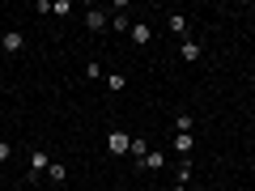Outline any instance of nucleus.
<instances>
[{"instance_id": "2eb2a0df", "label": "nucleus", "mask_w": 255, "mask_h": 191, "mask_svg": "<svg viewBox=\"0 0 255 191\" xmlns=\"http://www.w3.org/2000/svg\"><path fill=\"white\" fill-rule=\"evenodd\" d=\"M111 30H132V21H128V13H111Z\"/></svg>"}, {"instance_id": "7ed1b4c3", "label": "nucleus", "mask_w": 255, "mask_h": 191, "mask_svg": "<svg viewBox=\"0 0 255 191\" xmlns=\"http://www.w3.org/2000/svg\"><path fill=\"white\" fill-rule=\"evenodd\" d=\"M47 166H51L47 149H30V174H34V179H47Z\"/></svg>"}, {"instance_id": "ddd939ff", "label": "nucleus", "mask_w": 255, "mask_h": 191, "mask_svg": "<svg viewBox=\"0 0 255 191\" xmlns=\"http://www.w3.org/2000/svg\"><path fill=\"white\" fill-rule=\"evenodd\" d=\"M174 132H196V119L191 115H174Z\"/></svg>"}, {"instance_id": "4468645a", "label": "nucleus", "mask_w": 255, "mask_h": 191, "mask_svg": "<svg viewBox=\"0 0 255 191\" xmlns=\"http://www.w3.org/2000/svg\"><path fill=\"white\" fill-rule=\"evenodd\" d=\"M85 77H90V81H102L107 73H102V64H98V60H90V64H85Z\"/></svg>"}, {"instance_id": "f3484780", "label": "nucleus", "mask_w": 255, "mask_h": 191, "mask_svg": "<svg viewBox=\"0 0 255 191\" xmlns=\"http://www.w3.org/2000/svg\"><path fill=\"white\" fill-rule=\"evenodd\" d=\"M183 183H191V162H187V157L179 162V187H183Z\"/></svg>"}, {"instance_id": "dca6fc26", "label": "nucleus", "mask_w": 255, "mask_h": 191, "mask_svg": "<svg viewBox=\"0 0 255 191\" xmlns=\"http://www.w3.org/2000/svg\"><path fill=\"white\" fill-rule=\"evenodd\" d=\"M51 13H60V17H68V13H73V0H51Z\"/></svg>"}, {"instance_id": "f257e3e1", "label": "nucleus", "mask_w": 255, "mask_h": 191, "mask_svg": "<svg viewBox=\"0 0 255 191\" xmlns=\"http://www.w3.org/2000/svg\"><path fill=\"white\" fill-rule=\"evenodd\" d=\"M21 47H26V34H21V30H4V34H0V51L4 55H17Z\"/></svg>"}, {"instance_id": "a211bd4d", "label": "nucleus", "mask_w": 255, "mask_h": 191, "mask_svg": "<svg viewBox=\"0 0 255 191\" xmlns=\"http://www.w3.org/2000/svg\"><path fill=\"white\" fill-rule=\"evenodd\" d=\"M9 157H13V145H9V140H0V166L9 162Z\"/></svg>"}, {"instance_id": "9d476101", "label": "nucleus", "mask_w": 255, "mask_h": 191, "mask_svg": "<svg viewBox=\"0 0 255 191\" xmlns=\"http://www.w3.org/2000/svg\"><path fill=\"white\" fill-rule=\"evenodd\" d=\"M47 179H51V183H68V166H64V162H51V166H47Z\"/></svg>"}, {"instance_id": "f8f14e48", "label": "nucleus", "mask_w": 255, "mask_h": 191, "mask_svg": "<svg viewBox=\"0 0 255 191\" xmlns=\"http://www.w3.org/2000/svg\"><path fill=\"white\" fill-rule=\"evenodd\" d=\"M170 30L187 38V13H170Z\"/></svg>"}, {"instance_id": "6ab92c4d", "label": "nucleus", "mask_w": 255, "mask_h": 191, "mask_svg": "<svg viewBox=\"0 0 255 191\" xmlns=\"http://www.w3.org/2000/svg\"><path fill=\"white\" fill-rule=\"evenodd\" d=\"M174 191H200V187H174Z\"/></svg>"}, {"instance_id": "9b49d317", "label": "nucleus", "mask_w": 255, "mask_h": 191, "mask_svg": "<svg viewBox=\"0 0 255 191\" xmlns=\"http://www.w3.org/2000/svg\"><path fill=\"white\" fill-rule=\"evenodd\" d=\"M102 81H107V90H111V94H119V90L128 85V77H124V73H107Z\"/></svg>"}, {"instance_id": "20e7f679", "label": "nucleus", "mask_w": 255, "mask_h": 191, "mask_svg": "<svg viewBox=\"0 0 255 191\" xmlns=\"http://www.w3.org/2000/svg\"><path fill=\"white\" fill-rule=\"evenodd\" d=\"M85 26H90V34H98V30L111 26V13H107V9H94V4H90V13H85Z\"/></svg>"}, {"instance_id": "0eeeda50", "label": "nucleus", "mask_w": 255, "mask_h": 191, "mask_svg": "<svg viewBox=\"0 0 255 191\" xmlns=\"http://www.w3.org/2000/svg\"><path fill=\"white\" fill-rule=\"evenodd\" d=\"M174 149H179V153L187 157L191 149H196V132H174Z\"/></svg>"}, {"instance_id": "6e6552de", "label": "nucleus", "mask_w": 255, "mask_h": 191, "mask_svg": "<svg viewBox=\"0 0 255 191\" xmlns=\"http://www.w3.org/2000/svg\"><path fill=\"white\" fill-rule=\"evenodd\" d=\"M140 170H166V153L162 149H149V157L140 162Z\"/></svg>"}, {"instance_id": "423d86ee", "label": "nucleus", "mask_w": 255, "mask_h": 191, "mask_svg": "<svg viewBox=\"0 0 255 191\" xmlns=\"http://www.w3.org/2000/svg\"><path fill=\"white\" fill-rule=\"evenodd\" d=\"M200 51H204V47L196 43V38H183V43H179V55H183L187 64H196V60H200Z\"/></svg>"}, {"instance_id": "f03ea898", "label": "nucleus", "mask_w": 255, "mask_h": 191, "mask_svg": "<svg viewBox=\"0 0 255 191\" xmlns=\"http://www.w3.org/2000/svg\"><path fill=\"white\" fill-rule=\"evenodd\" d=\"M128 145H132V140H128V132H119V127H111V132H107V153L124 157V153H128Z\"/></svg>"}, {"instance_id": "39448f33", "label": "nucleus", "mask_w": 255, "mask_h": 191, "mask_svg": "<svg viewBox=\"0 0 255 191\" xmlns=\"http://www.w3.org/2000/svg\"><path fill=\"white\" fill-rule=\"evenodd\" d=\"M128 34H132V43H136V47H149V43H153V26H149V21H132Z\"/></svg>"}, {"instance_id": "1a4fd4ad", "label": "nucleus", "mask_w": 255, "mask_h": 191, "mask_svg": "<svg viewBox=\"0 0 255 191\" xmlns=\"http://www.w3.org/2000/svg\"><path fill=\"white\" fill-rule=\"evenodd\" d=\"M128 153L136 157V166H140V162L149 157V140H145V136H132V145H128Z\"/></svg>"}]
</instances>
